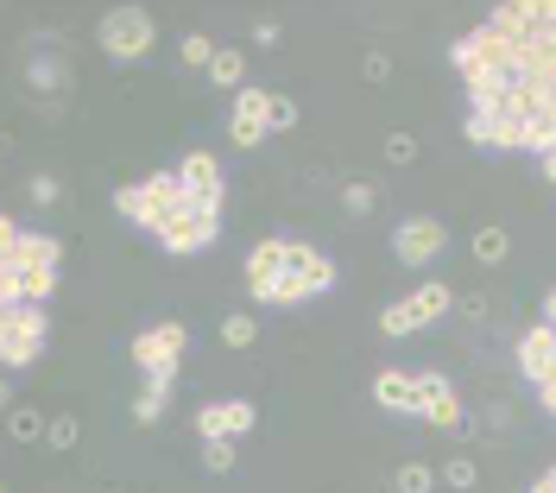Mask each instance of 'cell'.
I'll return each mask as SVG.
<instances>
[{
  "label": "cell",
  "instance_id": "cell-7",
  "mask_svg": "<svg viewBox=\"0 0 556 493\" xmlns=\"http://www.w3.org/2000/svg\"><path fill=\"white\" fill-rule=\"evenodd\" d=\"M7 265H44V272H57L64 265V241L57 234H33L26 222H0V272Z\"/></svg>",
  "mask_w": 556,
  "mask_h": 493
},
{
  "label": "cell",
  "instance_id": "cell-12",
  "mask_svg": "<svg viewBox=\"0 0 556 493\" xmlns=\"http://www.w3.org/2000/svg\"><path fill=\"white\" fill-rule=\"evenodd\" d=\"M247 430H254V399H216V405L196 412V437L203 443H216V437H234L241 443Z\"/></svg>",
  "mask_w": 556,
  "mask_h": 493
},
{
  "label": "cell",
  "instance_id": "cell-26",
  "mask_svg": "<svg viewBox=\"0 0 556 493\" xmlns=\"http://www.w3.org/2000/svg\"><path fill=\"white\" fill-rule=\"evenodd\" d=\"M241 76H247V57H241L234 44H222V57L209 64V82H222V89H234V95H241V89H247Z\"/></svg>",
  "mask_w": 556,
  "mask_h": 493
},
{
  "label": "cell",
  "instance_id": "cell-10",
  "mask_svg": "<svg viewBox=\"0 0 556 493\" xmlns=\"http://www.w3.org/2000/svg\"><path fill=\"white\" fill-rule=\"evenodd\" d=\"M178 184L196 196V203H209V209H222V196H228V178H222V158L209 146H196L178 158Z\"/></svg>",
  "mask_w": 556,
  "mask_h": 493
},
{
  "label": "cell",
  "instance_id": "cell-36",
  "mask_svg": "<svg viewBox=\"0 0 556 493\" xmlns=\"http://www.w3.org/2000/svg\"><path fill=\"white\" fill-rule=\"evenodd\" d=\"M254 44H260V51H279V44H285V26H279V20H260V26H254Z\"/></svg>",
  "mask_w": 556,
  "mask_h": 493
},
{
  "label": "cell",
  "instance_id": "cell-40",
  "mask_svg": "<svg viewBox=\"0 0 556 493\" xmlns=\"http://www.w3.org/2000/svg\"><path fill=\"white\" fill-rule=\"evenodd\" d=\"M538 323H551V329H556V285L544 291V316H538Z\"/></svg>",
  "mask_w": 556,
  "mask_h": 493
},
{
  "label": "cell",
  "instance_id": "cell-22",
  "mask_svg": "<svg viewBox=\"0 0 556 493\" xmlns=\"http://www.w3.org/2000/svg\"><path fill=\"white\" fill-rule=\"evenodd\" d=\"M171 412V386H140V392H133V424H158V417Z\"/></svg>",
  "mask_w": 556,
  "mask_h": 493
},
{
  "label": "cell",
  "instance_id": "cell-39",
  "mask_svg": "<svg viewBox=\"0 0 556 493\" xmlns=\"http://www.w3.org/2000/svg\"><path fill=\"white\" fill-rule=\"evenodd\" d=\"M531 493H556V468H544V475L531 481Z\"/></svg>",
  "mask_w": 556,
  "mask_h": 493
},
{
  "label": "cell",
  "instance_id": "cell-8",
  "mask_svg": "<svg viewBox=\"0 0 556 493\" xmlns=\"http://www.w3.org/2000/svg\"><path fill=\"white\" fill-rule=\"evenodd\" d=\"M272 133V89H260V82H247L241 95H234V108H228V140L241 152H254Z\"/></svg>",
  "mask_w": 556,
  "mask_h": 493
},
{
  "label": "cell",
  "instance_id": "cell-34",
  "mask_svg": "<svg viewBox=\"0 0 556 493\" xmlns=\"http://www.w3.org/2000/svg\"><path fill=\"white\" fill-rule=\"evenodd\" d=\"M297 127V102L292 95H272V133H292Z\"/></svg>",
  "mask_w": 556,
  "mask_h": 493
},
{
  "label": "cell",
  "instance_id": "cell-15",
  "mask_svg": "<svg viewBox=\"0 0 556 493\" xmlns=\"http://www.w3.org/2000/svg\"><path fill=\"white\" fill-rule=\"evenodd\" d=\"M519 374L531 379V386H551L556 379V329L551 323H531L519 336Z\"/></svg>",
  "mask_w": 556,
  "mask_h": 493
},
{
  "label": "cell",
  "instance_id": "cell-14",
  "mask_svg": "<svg viewBox=\"0 0 556 493\" xmlns=\"http://www.w3.org/2000/svg\"><path fill=\"white\" fill-rule=\"evenodd\" d=\"M57 298V272H44V265H7L0 272V303H44L51 310Z\"/></svg>",
  "mask_w": 556,
  "mask_h": 493
},
{
  "label": "cell",
  "instance_id": "cell-28",
  "mask_svg": "<svg viewBox=\"0 0 556 493\" xmlns=\"http://www.w3.org/2000/svg\"><path fill=\"white\" fill-rule=\"evenodd\" d=\"M222 341L228 348H254V341H260V323H254L247 310H234V316H222Z\"/></svg>",
  "mask_w": 556,
  "mask_h": 493
},
{
  "label": "cell",
  "instance_id": "cell-20",
  "mask_svg": "<svg viewBox=\"0 0 556 493\" xmlns=\"http://www.w3.org/2000/svg\"><path fill=\"white\" fill-rule=\"evenodd\" d=\"M468 247H475V260H481V265H506V254H513V234H506L500 222H487V228H475V241H468Z\"/></svg>",
  "mask_w": 556,
  "mask_h": 493
},
{
  "label": "cell",
  "instance_id": "cell-25",
  "mask_svg": "<svg viewBox=\"0 0 556 493\" xmlns=\"http://www.w3.org/2000/svg\"><path fill=\"white\" fill-rule=\"evenodd\" d=\"M341 209H348V216H373V209H379V184H373V178H348V184H341Z\"/></svg>",
  "mask_w": 556,
  "mask_h": 493
},
{
  "label": "cell",
  "instance_id": "cell-38",
  "mask_svg": "<svg viewBox=\"0 0 556 493\" xmlns=\"http://www.w3.org/2000/svg\"><path fill=\"white\" fill-rule=\"evenodd\" d=\"M538 405H544V412L556 417V379H551V386H538Z\"/></svg>",
  "mask_w": 556,
  "mask_h": 493
},
{
  "label": "cell",
  "instance_id": "cell-30",
  "mask_svg": "<svg viewBox=\"0 0 556 493\" xmlns=\"http://www.w3.org/2000/svg\"><path fill=\"white\" fill-rule=\"evenodd\" d=\"M44 443H51V450H76V443H82V424H76L70 412H64V417H51V430H44Z\"/></svg>",
  "mask_w": 556,
  "mask_h": 493
},
{
  "label": "cell",
  "instance_id": "cell-19",
  "mask_svg": "<svg viewBox=\"0 0 556 493\" xmlns=\"http://www.w3.org/2000/svg\"><path fill=\"white\" fill-rule=\"evenodd\" d=\"M417 329H424V316L411 310V298H399V303H386V310H379V336H386V341H405V336H417Z\"/></svg>",
  "mask_w": 556,
  "mask_h": 493
},
{
  "label": "cell",
  "instance_id": "cell-18",
  "mask_svg": "<svg viewBox=\"0 0 556 493\" xmlns=\"http://www.w3.org/2000/svg\"><path fill=\"white\" fill-rule=\"evenodd\" d=\"M411 310H417L424 323L449 316V310H455V285H449V278H424V285H411Z\"/></svg>",
  "mask_w": 556,
  "mask_h": 493
},
{
  "label": "cell",
  "instance_id": "cell-17",
  "mask_svg": "<svg viewBox=\"0 0 556 493\" xmlns=\"http://www.w3.org/2000/svg\"><path fill=\"white\" fill-rule=\"evenodd\" d=\"M285 247L292 241H260L254 254H247V291H266V285H279L292 265H285Z\"/></svg>",
  "mask_w": 556,
  "mask_h": 493
},
{
  "label": "cell",
  "instance_id": "cell-27",
  "mask_svg": "<svg viewBox=\"0 0 556 493\" xmlns=\"http://www.w3.org/2000/svg\"><path fill=\"white\" fill-rule=\"evenodd\" d=\"M234 462H241V443H234V437L203 443V468H209V475H234Z\"/></svg>",
  "mask_w": 556,
  "mask_h": 493
},
{
  "label": "cell",
  "instance_id": "cell-2",
  "mask_svg": "<svg viewBox=\"0 0 556 493\" xmlns=\"http://www.w3.org/2000/svg\"><path fill=\"white\" fill-rule=\"evenodd\" d=\"M44 341H51V310L44 303H0V361L13 374L33 367L44 354Z\"/></svg>",
  "mask_w": 556,
  "mask_h": 493
},
{
  "label": "cell",
  "instance_id": "cell-24",
  "mask_svg": "<svg viewBox=\"0 0 556 493\" xmlns=\"http://www.w3.org/2000/svg\"><path fill=\"white\" fill-rule=\"evenodd\" d=\"M392 488H399V493H437V488H443V475H437L430 462H405V468L392 475Z\"/></svg>",
  "mask_w": 556,
  "mask_h": 493
},
{
  "label": "cell",
  "instance_id": "cell-1",
  "mask_svg": "<svg viewBox=\"0 0 556 493\" xmlns=\"http://www.w3.org/2000/svg\"><path fill=\"white\" fill-rule=\"evenodd\" d=\"M184 203H190V190L178 184V171H152V178H140V184L114 190V209L140 228V234H152V241H158V228L171 222Z\"/></svg>",
  "mask_w": 556,
  "mask_h": 493
},
{
  "label": "cell",
  "instance_id": "cell-31",
  "mask_svg": "<svg viewBox=\"0 0 556 493\" xmlns=\"http://www.w3.org/2000/svg\"><path fill=\"white\" fill-rule=\"evenodd\" d=\"M26 190H33V203H38V209H51V203H64V178H51V171H38V178H33Z\"/></svg>",
  "mask_w": 556,
  "mask_h": 493
},
{
  "label": "cell",
  "instance_id": "cell-41",
  "mask_svg": "<svg viewBox=\"0 0 556 493\" xmlns=\"http://www.w3.org/2000/svg\"><path fill=\"white\" fill-rule=\"evenodd\" d=\"M538 165H544V178H551V184H556V152H544V158H538Z\"/></svg>",
  "mask_w": 556,
  "mask_h": 493
},
{
  "label": "cell",
  "instance_id": "cell-16",
  "mask_svg": "<svg viewBox=\"0 0 556 493\" xmlns=\"http://www.w3.org/2000/svg\"><path fill=\"white\" fill-rule=\"evenodd\" d=\"M285 265H292V278H303V285H310V298L335 291V260H329V254H316V247L292 241V247H285Z\"/></svg>",
  "mask_w": 556,
  "mask_h": 493
},
{
  "label": "cell",
  "instance_id": "cell-35",
  "mask_svg": "<svg viewBox=\"0 0 556 493\" xmlns=\"http://www.w3.org/2000/svg\"><path fill=\"white\" fill-rule=\"evenodd\" d=\"M361 76H367V82H392V57H386V51H367V57H361Z\"/></svg>",
  "mask_w": 556,
  "mask_h": 493
},
{
  "label": "cell",
  "instance_id": "cell-32",
  "mask_svg": "<svg viewBox=\"0 0 556 493\" xmlns=\"http://www.w3.org/2000/svg\"><path fill=\"white\" fill-rule=\"evenodd\" d=\"M26 76H33L38 89H64V82H70V70H64V64H44V57H33V64H26Z\"/></svg>",
  "mask_w": 556,
  "mask_h": 493
},
{
  "label": "cell",
  "instance_id": "cell-23",
  "mask_svg": "<svg viewBox=\"0 0 556 493\" xmlns=\"http://www.w3.org/2000/svg\"><path fill=\"white\" fill-rule=\"evenodd\" d=\"M178 57H184V70H209L216 57H222V44L209 33H184V44H178Z\"/></svg>",
  "mask_w": 556,
  "mask_h": 493
},
{
  "label": "cell",
  "instance_id": "cell-21",
  "mask_svg": "<svg viewBox=\"0 0 556 493\" xmlns=\"http://www.w3.org/2000/svg\"><path fill=\"white\" fill-rule=\"evenodd\" d=\"M7 430H13V443H44L51 417H44V412H33V405H13V412H7Z\"/></svg>",
  "mask_w": 556,
  "mask_h": 493
},
{
  "label": "cell",
  "instance_id": "cell-37",
  "mask_svg": "<svg viewBox=\"0 0 556 493\" xmlns=\"http://www.w3.org/2000/svg\"><path fill=\"white\" fill-rule=\"evenodd\" d=\"M462 316L468 323H487V298H462Z\"/></svg>",
  "mask_w": 556,
  "mask_h": 493
},
{
  "label": "cell",
  "instance_id": "cell-9",
  "mask_svg": "<svg viewBox=\"0 0 556 493\" xmlns=\"http://www.w3.org/2000/svg\"><path fill=\"white\" fill-rule=\"evenodd\" d=\"M443 247H449V228L437 216H405L392 228V260L399 265H430Z\"/></svg>",
  "mask_w": 556,
  "mask_h": 493
},
{
  "label": "cell",
  "instance_id": "cell-3",
  "mask_svg": "<svg viewBox=\"0 0 556 493\" xmlns=\"http://www.w3.org/2000/svg\"><path fill=\"white\" fill-rule=\"evenodd\" d=\"M462 140L481 146V152H531V133H525V89L513 102H500V108L468 114V120H462Z\"/></svg>",
  "mask_w": 556,
  "mask_h": 493
},
{
  "label": "cell",
  "instance_id": "cell-33",
  "mask_svg": "<svg viewBox=\"0 0 556 493\" xmlns=\"http://www.w3.org/2000/svg\"><path fill=\"white\" fill-rule=\"evenodd\" d=\"M417 158V133H386V165H411Z\"/></svg>",
  "mask_w": 556,
  "mask_h": 493
},
{
  "label": "cell",
  "instance_id": "cell-4",
  "mask_svg": "<svg viewBox=\"0 0 556 493\" xmlns=\"http://www.w3.org/2000/svg\"><path fill=\"white\" fill-rule=\"evenodd\" d=\"M102 51H108L114 64H140V57H152V44H158V26H152L146 7H114V13H102Z\"/></svg>",
  "mask_w": 556,
  "mask_h": 493
},
{
  "label": "cell",
  "instance_id": "cell-29",
  "mask_svg": "<svg viewBox=\"0 0 556 493\" xmlns=\"http://www.w3.org/2000/svg\"><path fill=\"white\" fill-rule=\"evenodd\" d=\"M437 475H443V488H475V481H481V468H475V455H449L443 468H437Z\"/></svg>",
  "mask_w": 556,
  "mask_h": 493
},
{
  "label": "cell",
  "instance_id": "cell-13",
  "mask_svg": "<svg viewBox=\"0 0 556 493\" xmlns=\"http://www.w3.org/2000/svg\"><path fill=\"white\" fill-rule=\"evenodd\" d=\"M373 405H379V412H399V417H424L417 374H405V367H379V374H373Z\"/></svg>",
  "mask_w": 556,
  "mask_h": 493
},
{
  "label": "cell",
  "instance_id": "cell-11",
  "mask_svg": "<svg viewBox=\"0 0 556 493\" xmlns=\"http://www.w3.org/2000/svg\"><path fill=\"white\" fill-rule=\"evenodd\" d=\"M417 392H424V417L437 424V430H462V399H455V379L443 374V367H424L417 374Z\"/></svg>",
  "mask_w": 556,
  "mask_h": 493
},
{
  "label": "cell",
  "instance_id": "cell-5",
  "mask_svg": "<svg viewBox=\"0 0 556 493\" xmlns=\"http://www.w3.org/2000/svg\"><path fill=\"white\" fill-rule=\"evenodd\" d=\"M190 329L184 323H152L133 336V367L152 379V386H178V354H184Z\"/></svg>",
  "mask_w": 556,
  "mask_h": 493
},
{
  "label": "cell",
  "instance_id": "cell-6",
  "mask_svg": "<svg viewBox=\"0 0 556 493\" xmlns=\"http://www.w3.org/2000/svg\"><path fill=\"white\" fill-rule=\"evenodd\" d=\"M216 241H222V209H209V203H196V196L158 228V247H165V254H209Z\"/></svg>",
  "mask_w": 556,
  "mask_h": 493
}]
</instances>
